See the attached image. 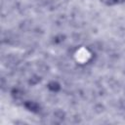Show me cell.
<instances>
[{
  "label": "cell",
  "mask_w": 125,
  "mask_h": 125,
  "mask_svg": "<svg viewBox=\"0 0 125 125\" xmlns=\"http://www.w3.org/2000/svg\"><path fill=\"white\" fill-rule=\"evenodd\" d=\"M24 105H25V107H26L27 109H29V110H31V111H38V109H39L38 104H37L36 103H34V102L28 101V102H26V103L24 104Z\"/></svg>",
  "instance_id": "1"
},
{
  "label": "cell",
  "mask_w": 125,
  "mask_h": 125,
  "mask_svg": "<svg viewBox=\"0 0 125 125\" xmlns=\"http://www.w3.org/2000/svg\"><path fill=\"white\" fill-rule=\"evenodd\" d=\"M48 88L53 91V92H57L60 90V85L57 83V82H51L49 85H48Z\"/></svg>",
  "instance_id": "2"
},
{
  "label": "cell",
  "mask_w": 125,
  "mask_h": 125,
  "mask_svg": "<svg viewBox=\"0 0 125 125\" xmlns=\"http://www.w3.org/2000/svg\"><path fill=\"white\" fill-rule=\"evenodd\" d=\"M13 95H14L16 98H21V92L17 89V90H15V91L13 92Z\"/></svg>",
  "instance_id": "3"
},
{
  "label": "cell",
  "mask_w": 125,
  "mask_h": 125,
  "mask_svg": "<svg viewBox=\"0 0 125 125\" xmlns=\"http://www.w3.org/2000/svg\"><path fill=\"white\" fill-rule=\"evenodd\" d=\"M38 81H39V78H37V77H33V78L30 79L29 83H31V84H36Z\"/></svg>",
  "instance_id": "4"
},
{
  "label": "cell",
  "mask_w": 125,
  "mask_h": 125,
  "mask_svg": "<svg viewBox=\"0 0 125 125\" xmlns=\"http://www.w3.org/2000/svg\"><path fill=\"white\" fill-rule=\"evenodd\" d=\"M111 1H112V2H113V3H115V2H117V1H118V0H111Z\"/></svg>",
  "instance_id": "5"
}]
</instances>
